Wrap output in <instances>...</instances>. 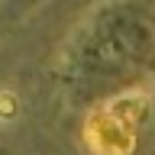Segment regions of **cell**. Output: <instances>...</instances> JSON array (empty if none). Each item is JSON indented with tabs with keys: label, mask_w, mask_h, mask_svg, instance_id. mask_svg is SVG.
Listing matches in <instances>:
<instances>
[{
	"label": "cell",
	"mask_w": 155,
	"mask_h": 155,
	"mask_svg": "<svg viewBox=\"0 0 155 155\" xmlns=\"http://www.w3.org/2000/svg\"><path fill=\"white\" fill-rule=\"evenodd\" d=\"M142 116V104L136 97L110 100V104L87 120V145L97 155H129L136 145V126Z\"/></svg>",
	"instance_id": "obj_1"
}]
</instances>
